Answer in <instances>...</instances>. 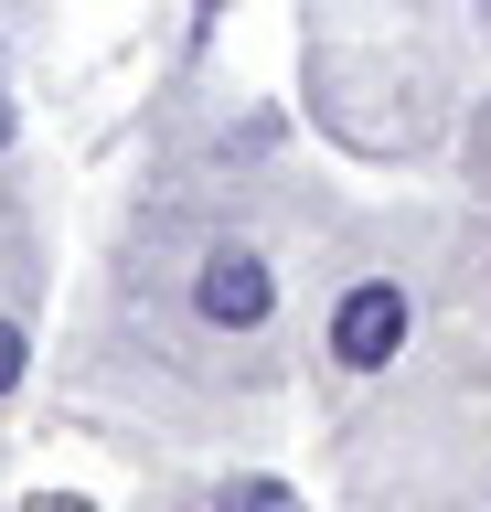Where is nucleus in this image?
I'll list each match as a JSON object with an SVG mask.
<instances>
[{
	"label": "nucleus",
	"instance_id": "f03ea898",
	"mask_svg": "<svg viewBox=\"0 0 491 512\" xmlns=\"http://www.w3.org/2000/svg\"><path fill=\"white\" fill-rule=\"evenodd\" d=\"M193 310L214 320V331H267V310H278L267 256H257V246H203V267H193Z\"/></svg>",
	"mask_w": 491,
	"mask_h": 512
},
{
	"label": "nucleus",
	"instance_id": "7ed1b4c3",
	"mask_svg": "<svg viewBox=\"0 0 491 512\" xmlns=\"http://www.w3.org/2000/svg\"><path fill=\"white\" fill-rule=\"evenodd\" d=\"M214 512H299V491H289V480H225Z\"/></svg>",
	"mask_w": 491,
	"mask_h": 512
},
{
	"label": "nucleus",
	"instance_id": "39448f33",
	"mask_svg": "<svg viewBox=\"0 0 491 512\" xmlns=\"http://www.w3.org/2000/svg\"><path fill=\"white\" fill-rule=\"evenodd\" d=\"M33 512H86V502H75V491H54V502H33Z\"/></svg>",
	"mask_w": 491,
	"mask_h": 512
},
{
	"label": "nucleus",
	"instance_id": "20e7f679",
	"mask_svg": "<svg viewBox=\"0 0 491 512\" xmlns=\"http://www.w3.org/2000/svg\"><path fill=\"white\" fill-rule=\"evenodd\" d=\"M22 363H33V342H22V331H11V320H0V395H11V384H22Z\"/></svg>",
	"mask_w": 491,
	"mask_h": 512
},
{
	"label": "nucleus",
	"instance_id": "423d86ee",
	"mask_svg": "<svg viewBox=\"0 0 491 512\" xmlns=\"http://www.w3.org/2000/svg\"><path fill=\"white\" fill-rule=\"evenodd\" d=\"M0 150H11V96H0Z\"/></svg>",
	"mask_w": 491,
	"mask_h": 512
},
{
	"label": "nucleus",
	"instance_id": "f257e3e1",
	"mask_svg": "<svg viewBox=\"0 0 491 512\" xmlns=\"http://www.w3.org/2000/svg\"><path fill=\"white\" fill-rule=\"evenodd\" d=\"M406 331H417L406 288L395 278H353L342 299H331V320H321V352L342 363V374H385L395 352H406Z\"/></svg>",
	"mask_w": 491,
	"mask_h": 512
}]
</instances>
